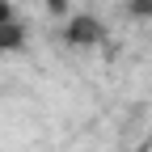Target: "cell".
Instances as JSON below:
<instances>
[{"label":"cell","mask_w":152,"mask_h":152,"mask_svg":"<svg viewBox=\"0 0 152 152\" xmlns=\"http://www.w3.org/2000/svg\"><path fill=\"white\" fill-rule=\"evenodd\" d=\"M102 38H106V26L97 17H89V13H72L68 17V42L72 47H97Z\"/></svg>","instance_id":"obj_1"},{"label":"cell","mask_w":152,"mask_h":152,"mask_svg":"<svg viewBox=\"0 0 152 152\" xmlns=\"http://www.w3.org/2000/svg\"><path fill=\"white\" fill-rule=\"evenodd\" d=\"M47 4H51V13H68V4H64V0H47Z\"/></svg>","instance_id":"obj_2"}]
</instances>
